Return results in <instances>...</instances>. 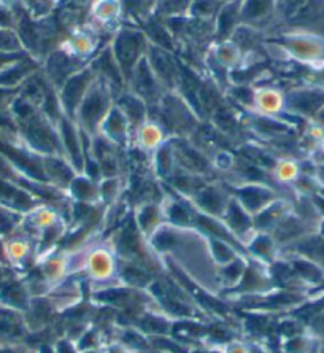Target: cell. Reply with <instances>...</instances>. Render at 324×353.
I'll use <instances>...</instances> for the list:
<instances>
[{"label": "cell", "instance_id": "obj_1", "mask_svg": "<svg viewBox=\"0 0 324 353\" xmlns=\"http://www.w3.org/2000/svg\"><path fill=\"white\" fill-rule=\"evenodd\" d=\"M148 46V37H146V34H143L142 30L123 29L117 35V39L113 41L112 51L119 69L123 72L124 80H130L135 67L146 56Z\"/></svg>", "mask_w": 324, "mask_h": 353}, {"label": "cell", "instance_id": "obj_2", "mask_svg": "<svg viewBox=\"0 0 324 353\" xmlns=\"http://www.w3.org/2000/svg\"><path fill=\"white\" fill-rule=\"evenodd\" d=\"M94 81H96V75H94L91 67H88V69H81L78 70L77 74H73L70 79L61 86L59 99L65 110L72 112L80 107V103L88 94V91H90Z\"/></svg>", "mask_w": 324, "mask_h": 353}, {"label": "cell", "instance_id": "obj_3", "mask_svg": "<svg viewBox=\"0 0 324 353\" xmlns=\"http://www.w3.org/2000/svg\"><path fill=\"white\" fill-rule=\"evenodd\" d=\"M146 59H148L151 70L154 72L156 77H158L162 86L172 88L180 81L181 75L179 65H176V61L174 56L170 54V51L159 48V46L150 45L148 51H146Z\"/></svg>", "mask_w": 324, "mask_h": 353}, {"label": "cell", "instance_id": "obj_4", "mask_svg": "<svg viewBox=\"0 0 324 353\" xmlns=\"http://www.w3.org/2000/svg\"><path fill=\"white\" fill-rule=\"evenodd\" d=\"M107 85L101 80H97L92 83V86L88 91V94L83 99V102L80 103V117L83 118L85 124H91L96 123L97 119H101L110 107V96H108V90Z\"/></svg>", "mask_w": 324, "mask_h": 353}, {"label": "cell", "instance_id": "obj_5", "mask_svg": "<svg viewBox=\"0 0 324 353\" xmlns=\"http://www.w3.org/2000/svg\"><path fill=\"white\" fill-rule=\"evenodd\" d=\"M129 83L132 86L134 94L139 96L140 99H151V101H154L161 94L162 85L158 80V77L154 75V72L151 70L146 56L135 67Z\"/></svg>", "mask_w": 324, "mask_h": 353}, {"label": "cell", "instance_id": "obj_6", "mask_svg": "<svg viewBox=\"0 0 324 353\" xmlns=\"http://www.w3.org/2000/svg\"><path fill=\"white\" fill-rule=\"evenodd\" d=\"M37 70H39V62L30 54L24 56L0 72V86L8 88V90H19L30 77L37 74Z\"/></svg>", "mask_w": 324, "mask_h": 353}, {"label": "cell", "instance_id": "obj_7", "mask_svg": "<svg viewBox=\"0 0 324 353\" xmlns=\"http://www.w3.org/2000/svg\"><path fill=\"white\" fill-rule=\"evenodd\" d=\"M78 70H81L80 64L64 51L51 53L50 58L46 59V80L57 88L64 85Z\"/></svg>", "mask_w": 324, "mask_h": 353}, {"label": "cell", "instance_id": "obj_8", "mask_svg": "<svg viewBox=\"0 0 324 353\" xmlns=\"http://www.w3.org/2000/svg\"><path fill=\"white\" fill-rule=\"evenodd\" d=\"M91 70L96 75V79L101 77V81L105 83L108 88H121L126 81L123 77V72L119 69L117 59H114L112 48L103 50L97 59L91 64Z\"/></svg>", "mask_w": 324, "mask_h": 353}, {"label": "cell", "instance_id": "obj_9", "mask_svg": "<svg viewBox=\"0 0 324 353\" xmlns=\"http://www.w3.org/2000/svg\"><path fill=\"white\" fill-rule=\"evenodd\" d=\"M242 0H231L224 2L215 17V35L218 39L232 37L235 30L242 24V14H240Z\"/></svg>", "mask_w": 324, "mask_h": 353}, {"label": "cell", "instance_id": "obj_10", "mask_svg": "<svg viewBox=\"0 0 324 353\" xmlns=\"http://www.w3.org/2000/svg\"><path fill=\"white\" fill-rule=\"evenodd\" d=\"M290 102L292 108H296V110L312 113V112H316L318 108L323 105L324 96L321 92H315V91H297V92H292L290 97Z\"/></svg>", "mask_w": 324, "mask_h": 353}, {"label": "cell", "instance_id": "obj_11", "mask_svg": "<svg viewBox=\"0 0 324 353\" xmlns=\"http://www.w3.org/2000/svg\"><path fill=\"white\" fill-rule=\"evenodd\" d=\"M274 0H242L240 14L243 23H254L270 13Z\"/></svg>", "mask_w": 324, "mask_h": 353}, {"label": "cell", "instance_id": "obj_12", "mask_svg": "<svg viewBox=\"0 0 324 353\" xmlns=\"http://www.w3.org/2000/svg\"><path fill=\"white\" fill-rule=\"evenodd\" d=\"M192 0H156L151 8L161 18H175L185 17L190 12Z\"/></svg>", "mask_w": 324, "mask_h": 353}, {"label": "cell", "instance_id": "obj_13", "mask_svg": "<svg viewBox=\"0 0 324 353\" xmlns=\"http://www.w3.org/2000/svg\"><path fill=\"white\" fill-rule=\"evenodd\" d=\"M146 37L153 41L154 46H159V48H164L167 51L174 50V34L170 32L167 26H162L161 23H156V21H151V23H148Z\"/></svg>", "mask_w": 324, "mask_h": 353}, {"label": "cell", "instance_id": "obj_14", "mask_svg": "<svg viewBox=\"0 0 324 353\" xmlns=\"http://www.w3.org/2000/svg\"><path fill=\"white\" fill-rule=\"evenodd\" d=\"M221 2L219 0H192L190 12L192 17L197 19L210 21L212 18L216 17V13L221 8Z\"/></svg>", "mask_w": 324, "mask_h": 353}, {"label": "cell", "instance_id": "obj_15", "mask_svg": "<svg viewBox=\"0 0 324 353\" xmlns=\"http://www.w3.org/2000/svg\"><path fill=\"white\" fill-rule=\"evenodd\" d=\"M123 3L121 0H97L92 7L94 17L101 21H110L117 18L121 12Z\"/></svg>", "mask_w": 324, "mask_h": 353}, {"label": "cell", "instance_id": "obj_16", "mask_svg": "<svg viewBox=\"0 0 324 353\" xmlns=\"http://www.w3.org/2000/svg\"><path fill=\"white\" fill-rule=\"evenodd\" d=\"M19 214L13 212L10 207L0 205V237L8 236L13 231V228L18 225Z\"/></svg>", "mask_w": 324, "mask_h": 353}, {"label": "cell", "instance_id": "obj_17", "mask_svg": "<svg viewBox=\"0 0 324 353\" xmlns=\"http://www.w3.org/2000/svg\"><path fill=\"white\" fill-rule=\"evenodd\" d=\"M19 96V90H8V88L0 86V113L7 112V108H12Z\"/></svg>", "mask_w": 324, "mask_h": 353}, {"label": "cell", "instance_id": "obj_18", "mask_svg": "<svg viewBox=\"0 0 324 353\" xmlns=\"http://www.w3.org/2000/svg\"><path fill=\"white\" fill-rule=\"evenodd\" d=\"M28 54V51H14V53H12V51H0V72H2L7 65L13 64L14 61L24 58V56Z\"/></svg>", "mask_w": 324, "mask_h": 353}, {"label": "cell", "instance_id": "obj_19", "mask_svg": "<svg viewBox=\"0 0 324 353\" xmlns=\"http://www.w3.org/2000/svg\"><path fill=\"white\" fill-rule=\"evenodd\" d=\"M304 2L305 0H288V13H290V10L292 13L297 12V10L301 8V5H304Z\"/></svg>", "mask_w": 324, "mask_h": 353}, {"label": "cell", "instance_id": "obj_20", "mask_svg": "<svg viewBox=\"0 0 324 353\" xmlns=\"http://www.w3.org/2000/svg\"><path fill=\"white\" fill-rule=\"evenodd\" d=\"M219 2L224 3V2H231V0H219Z\"/></svg>", "mask_w": 324, "mask_h": 353}]
</instances>
